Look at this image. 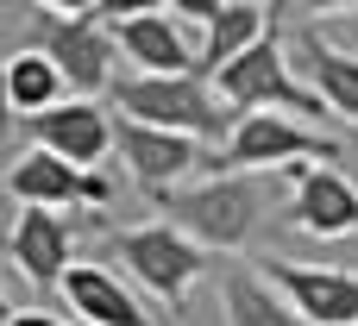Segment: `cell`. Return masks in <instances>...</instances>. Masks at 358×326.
I'll return each mask as SVG.
<instances>
[{
	"label": "cell",
	"instance_id": "6da1fadb",
	"mask_svg": "<svg viewBox=\"0 0 358 326\" xmlns=\"http://www.w3.org/2000/svg\"><path fill=\"white\" fill-rule=\"evenodd\" d=\"M31 31L57 75L69 82V101H101L120 88L113 63H120V44H113V25L101 19V6H31Z\"/></svg>",
	"mask_w": 358,
	"mask_h": 326
},
{
	"label": "cell",
	"instance_id": "7a4b0ae2",
	"mask_svg": "<svg viewBox=\"0 0 358 326\" xmlns=\"http://www.w3.org/2000/svg\"><path fill=\"white\" fill-rule=\"evenodd\" d=\"M170 214V226L182 239H195L201 251H239L258 239L264 226V182L258 176H214L195 188H176L157 201Z\"/></svg>",
	"mask_w": 358,
	"mask_h": 326
},
{
	"label": "cell",
	"instance_id": "3957f363",
	"mask_svg": "<svg viewBox=\"0 0 358 326\" xmlns=\"http://www.w3.org/2000/svg\"><path fill=\"white\" fill-rule=\"evenodd\" d=\"M113 113H126L132 126L182 132V138H195V145L233 138V132H227V101H220L214 82H201V75H126V82L113 88Z\"/></svg>",
	"mask_w": 358,
	"mask_h": 326
},
{
	"label": "cell",
	"instance_id": "277c9868",
	"mask_svg": "<svg viewBox=\"0 0 358 326\" xmlns=\"http://www.w3.org/2000/svg\"><path fill=\"white\" fill-rule=\"evenodd\" d=\"M296 163H340V145L327 132H308V119L289 113H239L233 138L220 145V176H258V170H296Z\"/></svg>",
	"mask_w": 358,
	"mask_h": 326
},
{
	"label": "cell",
	"instance_id": "5b68a950",
	"mask_svg": "<svg viewBox=\"0 0 358 326\" xmlns=\"http://www.w3.org/2000/svg\"><path fill=\"white\" fill-rule=\"evenodd\" d=\"M214 94H220L227 107H239V113H289V119H321V113H327V101H321L308 82L289 75L277 31H271L264 44H252L239 63H227V69L214 75Z\"/></svg>",
	"mask_w": 358,
	"mask_h": 326
},
{
	"label": "cell",
	"instance_id": "8992f818",
	"mask_svg": "<svg viewBox=\"0 0 358 326\" xmlns=\"http://www.w3.org/2000/svg\"><path fill=\"white\" fill-rule=\"evenodd\" d=\"M113 251H120L126 276H132L145 295H157L170 314L189 302V289H195V283H201V270H208V251H201L195 239H182L170 220H151V226L113 232Z\"/></svg>",
	"mask_w": 358,
	"mask_h": 326
},
{
	"label": "cell",
	"instance_id": "52a82bcc",
	"mask_svg": "<svg viewBox=\"0 0 358 326\" xmlns=\"http://www.w3.org/2000/svg\"><path fill=\"white\" fill-rule=\"evenodd\" d=\"M113 44L126 63H138V75H195L201 69V44L189 38V25L170 6H145L113 19Z\"/></svg>",
	"mask_w": 358,
	"mask_h": 326
},
{
	"label": "cell",
	"instance_id": "ba28073f",
	"mask_svg": "<svg viewBox=\"0 0 358 326\" xmlns=\"http://www.w3.org/2000/svg\"><path fill=\"white\" fill-rule=\"evenodd\" d=\"M25 132H31V151H50L76 170H101L107 151H120V126L107 119L101 101H63V107L25 119Z\"/></svg>",
	"mask_w": 358,
	"mask_h": 326
},
{
	"label": "cell",
	"instance_id": "9c48e42d",
	"mask_svg": "<svg viewBox=\"0 0 358 326\" xmlns=\"http://www.w3.org/2000/svg\"><path fill=\"white\" fill-rule=\"evenodd\" d=\"M264 276L302 314V326H358V270H321V264L271 258Z\"/></svg>",
	"mask_w": 358,
	"mask_h": 326
},
{
	"label": "cell",
	"instance_id": "30bf717a",
	"mask_svg": "<svg viewBox=\"0 0 358 326\" xmlns=\"http://www.w3.org/2000/svg\"><path fill=\"white\" fill-rule=\"evenodd\" d=\"M120 163H126V176H132L151 201H164V195H176L182 176H195L208 157H201V145L182 138V132H157V126L120 119Z\"/></svg>",
	"mask_w": 358,
	"mask_h": 326
},
{
	"label": "cell",
	"instance_id": "8fae6325",
	"mask_svg": "<svg viewBox=\"0 0 358 326\" xmlns=\"http://www.w3.org/2000/svg\"><path fill=\"white\" fill-rule=\"evenodd\" d=\"M6 188L19 195V207H44V214H63V207H76V201H94V207L113 201V182H107L101 170H76V163H63V157H50V151H25V157L6 170Z\"/></svg>",
	"mask_w": 358,
	"mask_h": 326
},
{
	"label": "cell",
	"instance_id": "7c38bea8",
	"mask_svg": "<svg viewBox=\"0 0 358 326\" xmlns=\"http://www.w3.org/2000/svg\"><path fill=\"white\" fill-rule=\"evenodd\" d=\"M289 176V226L308 232V239H352L358 232V188L340 170H321V163H296L283 170Z\"/></svg>",
	"mask_w": 358,
	"mask_h": 326
},
{
	"label": "cell",
	"instance_id": "4fadbf2b",
	"mask_svg": "<svg viewBox=\"0 0 358 326\" xmlns=\"http://www.w3.org/2000/svg\"><path fill=\"white\" fill-rule=\"evenodd\" d=\"M6 251H13L19 276L31 289H63V276L76 270L69 264V220L63 214H44V207H19V220L6 232Z\"/></svg>",
	"mask_w": 358,
	"mask_h": 326
},
{
	"label": "cell",
	"instance_id": "5bb4252c",
	"mask_svg": "<svg viewBox=\"0 0 358 326\" xmlns=\"http://www.w3.org/2000/svg\"><path fill=\"white\" fill-rule=\"evenodd\" d=\"M63 302H69V314L82 326H157L138 308V295L113 270H101V264H76L63 276Z\"/></svg>",
	"mask_w": 358,
	"mask_h": 326
},
{
	"label": "cell",
	"instance_id": "9a60e30c",
	"mask_svg": "<svg viewBox=\"0 0 358 326\" xmlns=\"http://www.w3.org/2000/svg\"><path fill=\"white\" fill-rule=\"evenodd\" d=\"M296 50H302V69H308V88L327 101L334 119L358 126V50H340L321 38V25H302L296 31Z\"/></svg>",
	"mask_w": 358,
	"mask_h": 326
},
{
	"label": "cell",
	"instance_id": "2e32d148",
	"mask_svg": "<svg viewBox=\"0 0 358 326\" xmlns=\"http://www.w3.org/2000/svg\"><path fill=\"white\" fill-rule=\"evenodd\" d=\"M271 13H277V6H264V0H227L220 19L201 31V69H195V75L214 82L227 63H239L252 44H264V38H271Z\"/></svg>",
	"mask_w": 358,
	"mask_h": 326
},
{
	"label": "cell",
	"instance_id": "e0dca14e",
	"mask_svg": "<svg viewBox=\"0 0 358 326\" xmlns=\"http://www.w3.org/2000/svg\"><path fill=\"white\" fill-rule=\"evenodd\" d=\"M220 320L227 326H302V314L277 295V283L252 264H233L220 283Z\"/></svg>",
	"mask_w": 358,
	"mask_h": 326
},
{
	"label": "cell",
	"instance_id": "ac0fdd59",
	"mask_svg": "<svg viewBox=\"0 0 358 326\" xmlns=\"http://www.w3.org/2000/svg\"><path fill=\"white\" fill-rule=\"evenodd\" d=\"M6 88H13V113H25V119H38V113H50V107L69 101V82L57 75V63L44 50L6 57Z\"/></svg>",
	"mask_w": 358,
	"mask_h": 326
},
{
	"label": "cell",
	"instance_id": "d6986e66",
	"mask_svg": "<svg viewBox=\"0 0 358 326\" xmlns=\"http://www.w3.org/2000/svg\"><path fill=\"white\" fill-rule=\"evenodd\" d=\"M6 326H82V320H57V314H44V308H19Z\"/></svg>",
	"mask_w": 358,
	"mask_h": 326
},
{
	"label": "cell",
	"instance_id": "ffe728a7",
	"mask_svg": "<svg viewBox=\"0 0 358 326\" xmlns=\"http://www.w3.org/2000/svg\"><path fill=\"white\" fill-rule=\"evenodd\" d=\"M13 126V88H6V57H0V132Z\"/></svg>",
	"mask_w": 358,
	"mask_h": 326
},
{
	"label": "cell",
	"instance_id": "44dd1931",
	"mask_svg": "<svg viewBox=\"0 0 358 326\" xmlns=\"http://www.w3.org/2000/svg\"><path fill=\"white\" fill-rule=\"evenodd\" d=\"M13 314H19V308H13V302H6V289H0V326L13 320Z\"/></svg>",
	"mask_w": 358,
	"mask_h": 326
}]
</instances>
